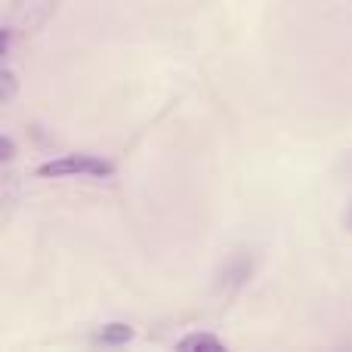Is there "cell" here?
I'll return each instance as SVG.
<instances>
[{
  "label": "cell",
  "instance_id": "cell-2",
  "mask_svg": "<svg viewBox=\"0 0 352 352\" xmlns=\"http://www.w3.org/2000/svg\"><path fill=\"white\" fill-rule=\"evenodd\" d=\"M133 334H136V331L130 328V324L109 322V324H102V328L96 331V337H93V340H96V343H109V346H121V343L133 340Z\"/></svg>",
  "mask_w": 352,
  "mask_h": 352
},
{
  "label": "cell",
  "instance_id": "cell-4",
  "mask_svg": "<svg viewBox=\"0 0 352 352\" xmlns=\"http://www.w3.org/2000/svg\"><path fill=\"white\" fill-rule=\"evenodd\" d=\"M0 78H3V93H0V102H10L12 93H16V74H12L10 68H3V74H0Z\"/></svg>",
  "mask_w": 352,
  "mask_h": 352
},
{
  "label": "cell",
  "instance_id": "cell-5",
  "mask_svg": "<svg viewBox=\"0 0 352 352\" xmlns=\"http://www.w3.org/2000/svg\"><path fill=\"white\" fill-rule=\"evenodd\" d=\"M12 155H16V146H12V140H10V136H0V158H3V164H6V161H12Z\"/></svg>",
  "mask_w": 352,
  "mask_h": 352
},
{
  "label": "cell",
  "instance_id": "cell-1",
  "mask_svg": "<svg viewBox=\"0 0 352 352\" xmlns=\"http://www.w3.org/2000/svg\"><path fill=\"white\" fill-rule=\"evenodd\" d=\"M115 164L99 155H59L37 167V176L43 179H65V176H111Z\"/></svg>",
  "mask_w": 352,
  "mask_h": 352
},
{
  "label": "cell",
  "instance_id": "cell-3",
  "mask_svg": "<svg viewBox=\"0 0 352 352\" xmlns=\"http://www.w3.org/2000/svg\"><path fill=\"white\" fill-rule=\"evenodd\" d=\"M176 349L179 352H195V349H226V343L219 340V337L213 334H204V331H195V334H186L179 343H176Z\"/></svg>",
  "mask_w": 352,
  "mask_h": 352
}]
</instances>
